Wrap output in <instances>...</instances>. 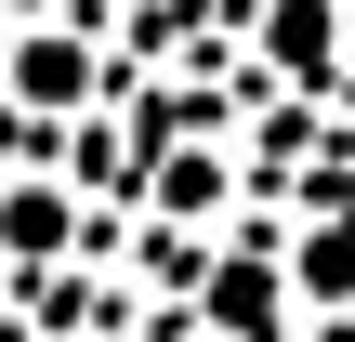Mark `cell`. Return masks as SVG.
<instances>
[{"instance_id": "3", "label": "cell", "mask_w": 355, "mask_h": 342, "mask_svg": "<svg viewBox=\"0 0 355 342\" xmlns=\"http://www.w3.org/2000/svg\"><path fill=\"white\" fill-rule=\"evenodd\" d=\"M211 316H224V330H277V277H263V264H224Z\"/></svg>"}, {"instance_id": "1", "label": "cell", "mask_w": 355, "mask_h": 342, "mask_svg": "<svg viewBox=\"0 0 355 342\" xmlns=\"http://www.w3.org/2000/svg\"><path fill=\"white\" fill-rule=\"evenodd\" d=\"M263 53H277L290 79H329V0H277V13H263Z\"/></svg>"}, {"instance_id": "4", "label": "cell", "mask_w": 355, "mask_h": 342, "mask_svg": "<svg viewBox=\"0 0 355 342\" xmlns=\"http://www.w3.org/2000/svg\"><path fill=\"white\" fill-rule=\"evenodd\" d=\"M26 92H79V53L66 40H26Z\"/></svg>"}, {"instance_id": "2", "label": "cell", "mask_w": 355, "mask_h": 342, "mask_svg": "<svg viewBox=\"0 0 355 342\" xmlns=\"http://www.w3.org/2000/svg\"><path fill=\"white\" fill-rule=\"evenodd\" d=\"M290 277H303L316 303H355V224H316V237L290 250Z\"/></svg>"}]
</instances>
